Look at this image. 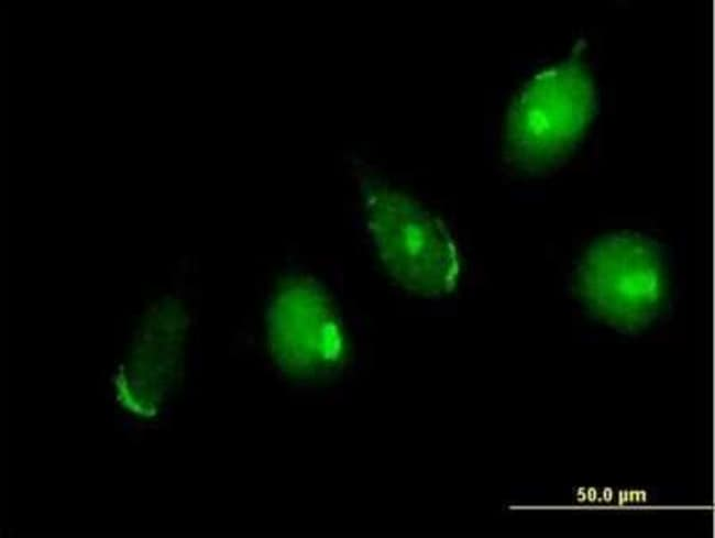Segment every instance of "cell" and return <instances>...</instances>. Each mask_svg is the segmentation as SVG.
I'll return each instance as SVG.
<instances>
[{
    "mask_svg": "<svg viewBox=\"0 0 715 538\" xmlns=\"http://www.w3.org/2000/svg\"><path fill=\"white\" fill-rule=\"evenodd\" d=\"M595 102L593 84L576 65L563 64L536 75L509 108L507 155L530 173L559 166L582 139Z\"/></svg>",
    "mask_w": 715,
    "mask_h": 538,
    "instance_id": "6da1fadb",
    "label": "cell"
},
{
    "mask_svg": "<svg viewBox=\"0 0 715 538\" xmlns=\"http://www.w3.org/2000/svg\"><path fill=\"white\" fill-rule=\"evenodd\" d=\"M363 193L374 242L395 279L424 295L449 290L459 262L443 224L408 196L375 180L365 182Z\"/></svg>",
    "mask_w": 715,
    "mask_h": 538,
    "instance_id": "7a4b0ae2",
    "label": "cell"
},
{
    "mask_svg": "<svg viewBox=\"0 0 715 538\" xmlns=\"http://www.w3.org/2000/svg\"><path fill=\"white\" fill-rule=\"evenodd\" d=\"M585 297L598 312L622 326L640 325L659 301L666 281L661 250L638 233L597 240L579 266Z\"/></svg>",
    "mask_w": 715,
    "mask_h": 538,
    "instance_id": "3957f363",
    "label": "cell"
}]
</instances>
